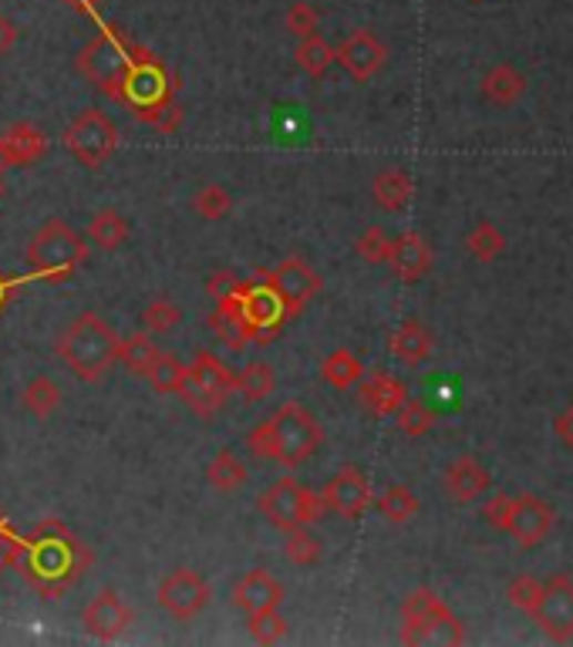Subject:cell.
<instances>
[{"instance_id":"31","label":"cell","mask_w":573,"mask_h":647,"mask_svg":"<svg viewBox=\"0 0 573 647\" xmlns=\"http://www.w3.org/2000/svg\"><path fill=\"white\" fill-rule=\"evenodd\" d=\"M419 510H422V503H419V496L408 490V485H388V490L381 493V500H378V513L388 520V523H395V526H401V523H412L416 516H419Z\"/></svg>"},{"instance_id":"9","label":"cell","mask_w":573,"mask_h":647,"mask_svg":"<svg viewBox=\"0 0 573 647\" xmlns=\"http://www.w3.org/2000/svg\"><path fill=\"white\" fill-rule=\"evenodd\" d=\"M267 287L280 300L284 314H297L320 294V274L307 260L287 257L284 264L274 267V274L267 277Z\"/></svg>"},{"instance_id":"20","label":"cell","mask_w":573,"mask_h":647,"mask_svg":"<svg viewBox=\"0 0 573 647\" xmlns=\"http://www.w3.org/2000/svg\"><path fill=\"white\" fill-rule=\"evenodd\" d=\"M44 152H48V135L31 122L11 125L0 135V158L8 166H34L38 158H44Z\"/></svg>"},{"instance_id":"21","label":"cell","mask_w":573,"mask_h":647,"mask_svg":"<svg viewBox=\"0 0 573 647\" xmlns=\"http://www.w3.org/2000/svg\"><path fill=\"white\" fill-rule=\"evenodd\" d=\"M526 74L516 68V64H493L485 74H482V81H479V92H482V99L489 102V105H497V109H510V105H516L520 99H523V92H526Z\"/></svg>"},{"instance_id":"36","label":"cell","mask_w":573,"mask_h":647,"mask_svg":"<svg viewBox=\"0 0 573 647\" xmlns=\"http://www.w3.org/2000/svg\"><path fill=\"white\" fill-rule=\"evenodd\" d=\"M297 64L310 74V78H324L335 64V48L327 44L320 34H310V38H300L297 51H294Z\"/></svg>"},{"instance_id":"48","label":"cell","mask_w":573,"mask_h":647,"mask_svg":"<svg viewBox=\"0 0 573 647\" xmlns=\"http://www.w3.org/2000/svg\"><path fill=\"white\" fill-rule=\"evenodd\" d=\"M14 44H18V28L0 14V58H4Z\"/></svg>"},{"instance_id":"47","label":"cell","mask_w":573,"mask_h":647,"mask_svg":"<svg viewBox=\"0 0 573 647\" xmlns=\"http://www.w3.org/2000/svg\"><path fill=\"white\" fill-rule=\"evenodd\" d=\"M553 432H556L560 445L573 452V404H566V409L556 415V422H553Z\"/></svg>"},{"instance_id":"30","label":"cell","mask_w":573,"mask_h":647,"mask_svg":"<svg viewBox=\"0 0 573 647\" xmlns=\"http://www.w3.org/2000/svg\"><path fill=\"white\" fill-rule=\"evenodd\" d=\"M89 236H92V243L99 250L112 254L129 239V223L119 209H99L89 223Z\"/></svg>"},{"instance_id":"19","label":"cell","mask_w":573,"mask_h":647,"mask_svg":"<svg viewBox=\"0 0 573 647\" xmlns=\"http://www.w3.org/2000/svg\"><path fill=\"white\" fill-rule=\"evenodd\" d=\"M239 307H243V317H247V324L254 328V341H270L277 338V324L284 317V307L280 300L274 297L270 287H257V290H243L239 294Z\"/></svg>"},{"instance_id":"12","label":"cell","mask_w":573,"mask_h":647,"mask_svg":"<svg viewBox=\"0 0 573 647\" xmlns=\"http://www.w3.org/2000/svg\"><path fill=\"white\" fill-rule=\"evenodd\" d=\"M335 64H341L355 81L368 85V81L388 64V48L371 34V31H355L335 48Z\"/></svg>"},{"instance_id":"44","label":"cell","mask_w":573,"mask_h":647,"mask_svg":"<svg viewBox=\"0 0 573 647\" xmlns=\"http://www.w3.org/2000/svg\"><path fill=\"white\" fill-rule=\"evenodd\" d=\"M540 590H543V581H536V577H530V574H520V577L510 581L507 597H510V604H513L516 610L533 614V607H536V600H540Z\"/></svg>"},{"instance_id":"50","label":"cell","mask_w":573,"mask_h":647,"mask_svg":"<svg viewBox=\"0 0 573 647\" xmlns=\"http://www.w3.org/2000/svg\"><path fill=\"white\" fill-rule=\"evenodd\" d=\"M4 300H8V287H4V284H0V304H4Z\"/></svg>"},{"instance_id":"17","label":"cell","mask_w":573,"mask_h":647,"mask_svg":"<svg viewBox=\"0 0 573 647\" xmlns=\"http://www.w3.org/2000/svg\"><path fill=\"white\" fill-rule=\"evenodd\" d=\"M233 604L243 614H257L284 604V584L267 571H250L233 584Z\"/></svg>"},{"instance_id":"8","label":"cell","mask_w":573,"mask_h":647,"mask_svg":"<svg viewBox=\"0 0 573 647\" xmlns=\"http://www.w3.org/2000/svg\"><path fill=\"white\" fill-rule=\"evenodd\" d=\"M540 630L556 640V644H570L573 640V577L556 574L550 581H543L540 600L530 614Z\"/></svg>"},{"instance_id":"16","label":"cell","mask_w":573,"mask_h":647,"mask_svg":"<svg viewBox=\"0 0 573 647\" xmlns=\"http://www.w3.org/2000/svg\"><path fill=\"white\" fill-rule=\"evenodd\" d=\"M129 627H132V610L115 590H102L85 607V630L95 640H119Z\"/></svg>"},{"instance_id":"39","label":"cell","mask_w":573,"mask_h":647,"mask_svg":"<svg viewBox=\"0 0 573 647\" xmlns=\"http://www.w3.org/2000/svg\"><path fill=\"white\" fill-rule=\"evenodd\" d=\"M193 209H196L203 219H209V223H216V219H226V216L233 213V193H229L226 186H216V183H209V186H203V189L196 193V199H193Z\"/></svg>"},{"instance_id":"33","label":"cell","mask_w":573,"mask_h":647,"mask_svg":"<svg viewBox=\"0 0 573 647\" xmlns=\"http://www.w3.org/2000/svg\"><path fill=\"white\" fill-rule=\"evenodd\" d=\"M395 422H398V429L408 439H422L436 425V409H432V404H426L422 398H405L401 409L395 412Z\"/></svg>"},{"instance_id":"23","label":"cell","mask_w":573,"mask_h":647,"mask_svg":"<svg viewBox=\"0 0 573 647\" xmlns=\"http://www.w3.org/2000/svg\"><path fill=\"white\" fill-rule=\"evenodd\" d=\"M371 196H375V203H378L385 213H401L408 203H412V196H416V183H412V176H408L405 170L388 166V170H381V173L375 176Z\"/></svg>"},{"instance_id":"1","label":"cell","mask_w":573,"mask_h":647,"mask_svg":"<svg viewBox=\"0 0 573 647\" xmlns=\"http://www.w3.org/2000/svg\"><path fill=\"white\" fill-rule=\"evenodd\" d=\"M58 355L74 378L99 384L119 361V335L102 314H78L58 341Z\"/></svg>"},{"instance_id":"43","label":"cell","mask_w":573,"mask_h":647,"mask_svg":"<svg viewBox=\"0 0 573 647\" xmlns=\"http://www.w3.org/2000/svg\"><path fill=\"white\" fill-rule=\"evenodd\" d=\"M284 24H287V31H290L297 41H300V38H310V34H317V28H320V11H317L314 4H307V0H297V4H290Z\"/></svg>"},{"instance_id":"41","label":"cell","mask_w":573,"mask_h":647,"mask_svg":"<svg viewBox=\"0 0 573 647\" xmlns=\"http://www.w3.org/2000/svg\"><path fill=\"white\" fill-rule=\"evenodd\" d=\"M355 254L365 264H388L391 254V236L381 226H368L358 239H355Z\"/></svg>"},{"instance_id":"11","label":"cell","mask_w":573,"mask_h":647,"mask_svg":"<svg viewBox=\"0 0 573 647\" xmlns=\"http://www.w3.org/2000/svg\"><path fill=\"white\" fill-rule=\"evenodd\" d=\"M327 510H335L345 520H358L365 516V510L371 506V482L358 465H345L341 472H335V479L320 490Z\"/></svg>"},{"instance_id":"35","label":"cell","mask_w":573,"mask_h":647,"mask_svg":"<svg viewBox=\"0 0 573 647\" xmlns=\"http://www.w3.org/2000/svg\"><path fill=\"white\" fill-rule=\"evenodd\" d=\"M274 388H277V371L264 361H254L236 374V391L247 401H264L274 394Z\"/></svg>"},{"instance_id":"32","label":"cell","mask_w":573,"mask_h":647,"mask_svg":"<svg viewBox=\"0 0 573 647\" xmlns=\"http://www.w3.org/2000/svg\"><path fill=\"white\" fill-rule=\"evenodd\" d=\"M186 371L190 364H183L176 355H155L152 368L145 371V381L158 391V394H180L183 381H186Z\"/></svg>"},{"instance_id":"38","label":"cell","mask_w":573,"mask_h":647,"mask_svg":"<svg viewBox=\"0 0 573 647\" xmlns=\"http://www.w3.org/2000/svg\"><path fill=\"white\" fill-rule=\"evenodd\" d=\"M320 540L307 530V526H294L287 530V543H284V556L294 566H314L320 559Z\"/></svg>"},{"instance_id":"28","label":"cell","mask_w":573,"mask_h":647,"mask_svg":"<svg viewBox=\"0 0 573 647\" xmlns=\"http://www.w3.org/2000/svg\"><path fill=\"white\" fill-rule=\"evenodd\" d=\"M320 378L331 384V388H338V391H348V388H355L365 378V364H361V358L355 351L338 348V351H331V355L324 358Z\"/></svg>"},{"instance_id":"45","label":"cell","mask_w":573,"mask_h":647,"mask_svg":"<svg viewBox=\"0 0 573 647\" xmlns=\"http://www.w3.org/2000/svg\"><path fill=\"white\" fill-rule=\"evenodd\" d=\"M243 290H247V284H243L233 270H213L209 280H206V294L219 304V300H229V297H239Z\"/></svg>"},{"instance_id":"27","label":"cell","mask_w":573,"mask_h":647,"mask_svg":"<svg viewBox=\"0 0 573 647\" xmlns=\"http://www.w3.org/2000/svg\"><path fill=\"white\" fill-rule=\"evenodd\" d=\"M21 409L34 419H51L61 409V388L48 378L38 374L21 388Z\"/></svg>"},{"instance_id":"14","label":"cell","mask_w":573,"mask_h":647,"mask_svg":"<svg viewBox=\"0 0 573 647\" xmlns=\"http://www.w3.org/2000/svg\"><path fill=\"white\" fill-rule=\"evenodd\" d=\"M436 254L429 247V239L416 229H408L401 236L391 239V254H388V267L398 274L401 284H419L432 274Z\"/></svg>"},{"instance_id":"2","label":"cell","mask_w":573,"mask_h":647,"mask_svg":"<svg viewBox=\"0 0 573 647\" xmlns=\"http://www.w3.org/2000/svg\"><path fill=\"white\" fill-rule=\"evenodd\" d=\"M320 422L297 401H287L284 409L267 419L264 425H257L250 432V452L270 462H280L284 469H297L304 465L317 445H320Z\"/></svg>"},{"instance_id":"52","label":"cell","mask_w":573,"mask_h":647,"mask_svg":"<svg viewBox=\"0 0 573 647\" xmlns=\"http://www.w3.org/2000/svg\"><path fill=\"white\" fill-rule=\"evenodd\" d=\"M469 4H482V0H469Z\"/></svg>"},{"instance_id":"25","label":"cell","mask_w":573,"mask_h":647,"mask_svg":"<svg viewBox=\"0 0 573 647\" xmlns=\"http://www.w3.org/2000/svg\"><path fill=\"white\" fill-rule=\"evenodd\" d=\"M247 465H243L239 459H236V452H229V449H223V452H216L213 455V462L206 465V482H209V490H216V493H223V496H233V493H239L243 485H247Z\"/></svg>"},{"instance_id":"13","label":"cell","mask_w":573,"mask_h":647,"mask_svg":"<svg viewBox=\"0 0 573 647\" xmlns=\"http://www.w3.org/2000/svg\"><path fill=\"white\" fill-rule=\"evenodd\" d=\"M553 526H556V510L550 503H543L540 496H530V493L513 496V513H510L507 533H513L523 550L540 546L553 533Z\"/></svg>"},{"instance_id":"7","label":"cell","mask_w":573,"mask_h":647,"mask_svg":"<svg viewBox=\"0 0 573 647\" xmlns=\"http://www.w3.org/2000/svg\"><path fill=\"white\" fill-rule=\"evenodd\" d=\"M64 145H68V152L81 162V166L102 170L105 162L115 155V148H119V129L112 125L109 115L89 109V112H81V115L68 125Z\"/></svg>"},{"instance_id":"26","label":"cell","mask_w":573,"mask_h":647,"mask_svg":"<svg viewBox=\"0 0 573 647\" xmlns=\"http://www.w3.org/2000/svg\"><path fill=\"white\" fill-rule=\"evenodd\" d=\"M190 378L199 381L206 391H213V394L223 398V401L236 391V374H233L216 355H209V351H199V358L190 364Z\"/></svg>"},{"instance_id":"51","label":"cell","mask_w":573,"mask_h":647,"mask_svg":"<svg viewBox=\"0 0 573 647\" xmlns=\"http://www.w3.org/2000/svg\"><path fill=\"white\" fill-rule=\"evenodd\" d=\"M0 193H4V179H0Z\"/></svg>"},{"instance_id":"46","label":"cell","mask_w":573,"mask_h":647,"mask_svg":"<svg viewBox=\"0 0 573 647\" xmlns=\"http://www.w3.org/2000/svg\"><path fill=\"white\" fill-rule=\"evenodd\" d=\"M510 513H513V496H507V493H497L493 500L482 506V520L493 526L497 533L510 530Z\"/></svg>"},{"instance_id":"3","label":"cell","mask_w":573,"mask_h":647,"mask_svg":"<svg viewBox=\"0 0 573 647\" xmlns=\"http://www.w3.org/2000/svg\"><path fill=\"white\" fill-rule=\"evenodd\" d=\"M142 58H149V51L129 44L115 28H102L99 38L78 54V71L89 81H95L105 95L125 99V78Z\"/></svg>"},{"instance_id":"37","label":"cell","mask_w":573,"mask_h":647,"mask_svg":"<svg viewBox=\"0 0 573 647\" xmlns=\"http://www.w3.org/2000/svg\"><path fill=\"white\" fill-rule=\"evenodd\" d=\"M155 355H158V348H155L152 335H145V331H139V335L119 341V361H122L132 374H139V378H145V371L152 368Z\"/></svg>"},{"instance_id":"29","label":"cell","mask_w":573,"mask_h":647,"mask_svg":"<svg viewBox=\"0 0 573 647\" xmlns=\"http://www.w3.org/2000/svg\"><path fill=\"white\" fill-rule=\"evenodd\" d=\"M465 250H469V257H475L479 264H497V260L507 254V236H503V229H500L497 223L482 219V223H475V226L469 229V236H465Z\"/></svg>"},{"instance_id":"34","label":"cell","mask_w":573,"mask_h":647,"mask_svg":"<svg viewBox=\"0 0 573 647\" xmlns=\"http://www.w3.org/2000/svg\"><path fill=\"white\" fill-rule=\"evenodd\" d=\"M180 324H183V307L176 300H170V297H158V300H152L142 310V331L152 335V338L176 331Z\"/></svg>"},{"instance_id":"49","label":"cell","mask_w":573,"mask_h":647,"mask_svg":"<svg viewBox=\"0 0 573 647\" xmlns=\"http://www.w3.org/2000/svg\"><path fill=\"white\" fill-rule=\"evenodd\" d=\"M64 4H71V11H78V14L95 18L99 8H102V0H64Z\"/></svg>"},{"instance_id":"5","label":"cell","mask_w":573,"mask_h":647,"mask_svg":"<svg viewBox=\"0 0 573 647\" xmlns=\"http://www.w3.org/2000/svg\"><path fill=\"white\" fill-rule=\"evenodd\" d=\"M260 516L277 526V530H294V526H310L327 513V503L320 493L307 490V485L294 475H284L277 482H270L264 496L257 500Z\"/></svg>"},{"instance_id":"4","label":"cell","mask_w":573,"mask_h":647,"mask_svg":"<svg viewBox=\"0 0 573 647\" xmlns=\"http://www.w3.org/2000/svg\"><path fill=\"white\" fill-rule=\"evenodd\" d=\"M401 640L405 644H432V640L436 644H462L465 630L436 590L419 587L401 604Z\"/></svg>"},{"instance_id":"24","label":"cell","mask_w":573,"mask_h":647,"mask_svg":"<svg viewBox=\"0 0 573 647\" xmlns=\"http://www.w3.org/2000/svg\"><path fill=\"white\" fill-rule=\"evenodd\" d=\"M209 328L219 341H226L229 348H243L247 341H254V328L243 317V307H239V297H229V300H219L213 317H209Z\"/></svg>"},{"instance_id":"42","label":"cell","mask_w":573,"mask_h":647,"mask_svg":"<svg viewBox=\"0 0 573 647\" xmlns=\"http://www.w3.org/2000/svg\"><path fill=\"white\" fill-rule=\"evenodd\" d=\"M135 119H142L145 125H152L155 132H176L180 122H183V112L176 105H170L166 99L162 102H152V105H142L135 112Z\"/></svg>"},{"instance_id":"40","label":"cell","mask_w":573,"mask_h":647,"mask_svg":"<svg viewBox=\"0 0 573 647\" xmlns=\"http://www.w3.org/2000/svg\"><path fill=\"white\" fill-rule=\"evenodd\" d=\"M247 617H250V637L257 644H280L287 637V617L280 614V607L257 610V614H247Z\"/></svg>"},{"instance_id":"6","label":"cell","mask_w":573,"mask_h":647,"mask_svg":"<svg viewBox=\"0 0 573 647\" xmlns=\"http://www.w3.org/2000/svg\"><path fill=\"white\" fill-rule=\"evenodd\" d=\"M28 264L48 277H68L71 270H78L89 260V247L68 223L61 219H48L28 243L24 250Z\"/></svg>"},{"instance_id":"15","label":"cell","mask_w":573,"mask_h":647,"mask_svg":"<svg viewBox=\"0 0 573 647\" xmlns=\"http://www.w3.org/2000/svg\"><path fill=\"white\" fill-rule=\"evenodd\" d=\"M442 490L452 503L465 506V503H475L479 496L493 490V475H489V469L475 455H459L449 462V469L442 475Z\"/></svg>"},{"instance_id":"18","label":"cell","mask_w":573,"mask_h":647,"mask_svg":"<svg viewBox=\"0 0 573 647\" xmlns=\"http://www.w3.org/2000/svg\"><path fill=\"white\" fill-rule=\"evenodd\" d=\"M355 388H358V398L365 404V412L375 415V419L395 415L401 409V401L408 398V388L395 374H385V371H375V374L361 378Z\"/></svg>"},{"instance_id":"22","label":"cell","mask_w":573,"mask_h":647,"mask_svg":"<svg viewBox=\"0 0 573 647\" xmlns=\"http://www.w3.org/2000/svg\"><path fill=\"white\" fill-rule=\"evenodd\" d=\"M388 351H391V358L401 361L405 368H419V364H426V361L432 358V335H429V328H426L422 320L412 317V320L398 324V328L391 331Z\"/></svg>"},{"instance_id":"10","label":"cell","mask_w":573,"mask_h":647,"mask_svg":"<svg viewBox=\"0 0 573 647\" xmlns=\"http://www.w3.org/2000/svg\"><path fill=\"white\" fill-rule=\"evenodd\" d=\"M209 604V584L196 574V571H173L170 577H162L158 584V607L173 614L176 620H193L196 614H203Z\"/></svg>"}]
</instances>
